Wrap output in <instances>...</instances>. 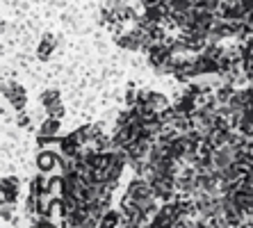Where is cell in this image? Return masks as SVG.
Listing matches in <instances>:
<instances>
[{
	"instance_id": "277c9868",
	"label": "cell",
	"mask_w": 253,
	"mask_h": 228,
	"mask_svg": "<svg viewBox=\"0 0 253 228\" xmlns=\"http://www.w3.org/2000/svg\"><path fill=\"white\" fill-rule=\"evenodd\" d=\"M55 37L53 35H46L42 39V44H39V50H37V55H39V59H48L50 55H53V50H55Z\"/></svg>"
},
{
	"instance_id": "3957f363",
	"label": "cell",
	"mask_w": 253,
	"mask_h": 228,
	"mask_svg": "<svg viewBox=\"0 0 253 228\" xmlns=\"http://www.w3.org/2000/svg\"><path fill=\"white\" fill-rule=\"evenodd\" d=\"M18 194L16 178H2V203H14Z\"/></svg>"
},
{
	"instance_id": "9c48e42d",
	"label": "cell",
	"mask_w": 253,
	"mask_h": 228,
	"mask_svg": "<svg viewBox=\"0 0 253 228\" xmlns=\"http://www.w3.org/2000/svg\"><path fill=\"white\" fill-rule=\"evenodd\" d=\"M244 21H247V25H249V28L253 30V12H249L247 16H244Z\"/></svg>"
},
{
	"instance_id": "6da1fadb",
	"label": "cell",
	"mask_w": 253,
	"mask_h": 228,
	"mask_svg": "<svg viewBox=\"0 0 253 228\" xmlns=\"http://www.w3.org/2000/svg\"><path fill=\"white\" fill-rule=\"evenodd\" d=\"M128 194H130V196H132L135 201H146V199H153V187H151V182H148L146 178L137 176L135 181H130Z\"/></svg>"
},
{
	"instance_id": "30bf717a",
	"label": "cell",
	"mask_w": 253,
	"mask_h": 228,
	"mask_svg": "<svg viewBox=\"0 0 253 228\" xmlns=\"http://www.w3.org/2000/svg\"><path fill=\"white\" fill-rule=\"evenodd\" d=\"M37 228H55V226H53V224H50V222H42V224H39V226H37Z\"/></svg>"
},
{
	"instance_id": "52a82bcc",
	"label": "cell",
	"mask_w": 253,
	"mask_h": 228,
	"mask_svg": "<svg viewBox=\"0 0 253 228\" xmlns=\"http://www.w3.org/2000/svg\"><path fill=\"white\" fill-rule=\"evenodd\" d=\"M59 130V119H53V117H48L46 121H43L42 126V135L43 137H55V133Z\"/></svg>"
},
{
	"instance_id": "ba28073f",
	"label": "cell",
	"mask_w": 253,
	"mask_h": 228,
	"mask_svg": "<svg viewBox=\"0 0 253 228\" xmlns=\"http://www.w3.org/2000/svg\"><path fill=\"white\" fill-rule=\"evenodd\" d=\"M18 126H23V128L25 126H30V119L25 117V114H21V117H18Z\"/></svg>"
},
{
	"instance_id": "8992f818",
	"label": "cell",
	"mask_w": 253,
	"mask_h": 228,
	"mask_svg": "<svg viewBox=\"0 0 253 228\" xmlns=\"http://www.w3.org/2000/svg\"><path fill=\"white\" fill-rule=\"evenodd\" d=\"M42 103L46 105V110L59 107V105H62V100H59V91H55V89H48V91H43V94H42Z\"/></svg>"
},
{
	"instance_id": "7a4b0ae2",
	"label": "cell",
	"mask_w": 253,
	"mask_h": 228,
	"mask_svg": "<svg viewBox=\"0 0 253 228\" xmlns=\"http://www.w3.org/2000/svg\"><path fill=\"white\" fill-rule=\"evenodd\" d=\"M5 96H7V100H9V103L16 107V110H23L25 103H28L25 89L21 87V85H16V82H12V85H5Z\"/></svg>"
},
{
	"instance_id": "5b68a950",
	"label": "cell",
	"mask_w": 253,
	"mask_h": 228,
	"mask_svg": "<svg viewBox=\"0 0 253 228\" xmlns=\"http://www.w3.org/2000/svg\"><path fill=\"white\" fill-rule=\"evenodd\" d=\"M57 155L55 153H50V151H43V153H39V158H37V164H39V169L42 171H50L53 167H57Z\"/></svg>"
}]
</instances>
